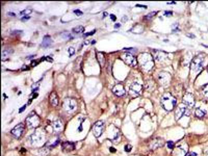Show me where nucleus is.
Wrapping results in <instances>:
<instances>
[{
    "mask_svg": "<svg viewBox=\"0 0 208 156\" xmlns=\"http://www.w3.org/2000/svg\"><path fill=\"white\" fill-rule=\"evenodd\" d=\"M176 98L169 92L163 94L160 99V103L163 108L168 111L174 109L176 106Z\"/></svg>",
    "mask_w": 208,
    "mask_h": 156,
    "instance_id": "1",
    "label": "nucleus"
},
{
    "mask_svg": "<svg viewBox=\"0 0 208 156\" xmlns=\"http://www.w3.org/2000/svg\"><path fill=\"white\" fill-rule=\"evenodd\" d=\"M138 62L142 69L146 71H149L154 65L153 58L151 55L148 53H142L139 57Z\"/></svg>",
    "mask_w": 208,
    "mask_h": 156,
    "instance_id": "2",
    "label": "nucleus"
},
{
    "mask_svg": "<svg viewBox=\"0 0 208 156\" xmlns=\"http://www.w3.org/2000/svg\"><path fill=\"white\" fill-rule=\"evenodd\" d=\"M77 107V101L73 98H66L62 103V108L68 113H72L76 111Z\"/></svg>",
    "mask_w": 208,
    "mask_h": 156,
    "instance_id": "3",
    "label": "nucleus"
},
{
    "mask_svg": "<svg viewBox=\"0 0 208 156\" xmlns=\"http://www.w3.org/2000/svg\"><path fill=\"white\" fill-rule=\"evenodd\" d=\"M26 122L29 128H37L40 124V118L35 112L33 111L27 117Z\"/></svg>",
    "mask_w": 208,
    "mask_h": 156,
    "instance_id": "4",
    "label": "nucleus"
},
{
    "mask_svg": "<svg viewBox=\"0 0 208 156\" xmlns=\"http://www.w3.org/2000/svg\"><path fill=\"white\" fill-rule=\"evenodd\" d=\"M105 130V122L102 120H99L94 123L92 128V132L94 136L99 138L103 134Z\"/></svg>",
    "mask_w": 208,
    "mask_h": 156,
    "instance_id": "5",
    "label": "nucleus"
},
{
    "mask_svg": "<svg viewBox=\"0 0 208 156\" xmlns=\"http://www.w3.org/2000/svg\"><path fill=\"white\" fill-rule=\"evenodd\" d=\"M45 135L43 134V131H35L31 136V142L32 144L40 145L44 141Z\"/></svg>",
    "mask_w": 208,
    "mask_h": 156,
    "instance_id": "6",
    "label": "nucleus"
},
{
    "mask_svg": "<svg viewBox=\"0 0 208 156\" xmlns=\"http://www.w3.org/2000/svg\"><path fill=\"white\" fill-rule=\"evenodd\" d=\"M121 58L124 62L130 66H135L137 65L136 58L131 53H125L121 56Z\"/></svg>",
    "mask_w": 208,
    "mask_h": 156,
    "instance_id": "7",
    "label": "nucleus"
},
{
    "mask_svg": "<svg viewBox=\"0 0 208 156\" xmlns=\"http://www.w3.org/2000/svg\"><path fill=\"white\" fill-rule=\"evenodd\" d=\"M158 80L161 85L166 86L169 84L171 80V74L166 71L161 72L158 76Z\"/></svg>",
    "mask_w": 208,
    "mask_h": 156,
    "instance_id": "8",
    "label": "nucleus"
},
{
    "mask_svg": "<svg viewBox=\"0 0 208 156\" xmlns=\"http://www.w3.org/2000/svg\"><path fill=\"white\" fill-rule=\"evenodd\" d=\"M25 127L23 123H20L16 125L13 129L11 130V134L17 138H19L23 135V133L25 131Z\"/></svg>",
    "mask_w": 208,
    "mask_h": 156,
    "instance_id": "9",
    "label": "nucleus"
},
{
    "mask_svg": "<svg viewBox=\"0 0 208 156\" xmlns=\"http://www.w3.org/2000/svg\"><path fill=\"white\" fill-rule=\"evenodd\" d=\"M203 59L200 56H197L192 60V68L196 72L200 71L202 68Z\"/></svg>",
    "mask_w": 208,
    "mask_h": 156,
    "instance_id": "10",
    "label": "nucleus"
},
{
    "mask_svg": "<svg viewBox=\"0 0 208 156\" xmlns=\"http://www.w3.org/2000/svg\"><path fill=\"white\" fill-rule=\"evenodd\" d=\"M183 103L190 107H193L195 104L194 96L192 93H187L183 97Z\"/></svg>",
    "mask_w": 208,
    "mask_h": 156,
    "instance_id": "11",
    "label": "nucleus"
},
{
    "mask_svg": "<svg viewBox=\"0 0 208 156\" xmlns=\"http://www.w3.org/2000/svg\"><path fill=\"white\" fill-rule=\"evenodd\" d=\"M143 87L139 83L134 82L130 87V94L133 96H138L142 92Z\"/></svg>",
    "mask_w": 208,
    "mask_h": 156,
    "instance_id": "12",
    "label": "nucleus"
},
{
    "mask_svg": "<svg viewBox=\"0 0 208 156\" xmlns=\"http://www.w3.org/2000/svg\"><path fill=\"white\" fill-rule=\"evenodd\" d=\"M113 93L117 96H123L126 94V91L124 85L121 84H117L114 85L112 89Z\"/></svg>",
    "mask_w": 208,
    "mask_h": 156,
    "instance_id": "13",
    "label": "nucleus"
},
{
    "mask_svg": "<svg viewBox=\"0 0 208 156\" xmlns=\"http://www.w3.org/2000/svg\"><path fill=\"white\" fill-rule=\"evenodd\" d=\"M62 149L65 152H70L76 149V146L73 143L65 142L62 144Z\"/></svg>",
    "mask_w": 208,
    "mask_h": 156,
    "instance_id": "14",
    "label": "nucleus"
},
{
    "mask_svg": "<svg viewBox=\"0 0 208 156\" xmlns=\"http://www.w3.org/2000/svg\"><path fill=\"white\" fill-rule=\"evenodd\" d=\"M186 112V108L185 107L180 106H178L176 108V110L174 113V117L175 120L177 121L180 119H181V118L183 117V115H184L185 113Z\"/></svg>",
    "mask_w": 208,
    "mask_h": 156,
    "instance_id": "15",
    "label": "nucleus"
},
{
    "mask_svg": "<svg viewBox=\"0 0 208 156\" xmlns=\"http://www.w3.org/2000/svg\"><path fill=\"white\" fill-rule=\"evenodd\" d=\"M50 102L53 107H56L59 104V98L57 93L53 91L50 93Z\"/></svg>",
    "mask_w": 208,
    "mask_h": 156,
    "instance_id": "16",
    "label": "nucleus"
},
{
    "mask_svg": "<svg viewBox=\"0 0 208 156\" xmlns=\"http://www.w3.org/2000/svg\"><path fill=\"white\" fill-rule=\"evenodd\" d=\"M53 131L55 133H60L63 130V125L62 121L60 120H57L56 121L53 122L52 124Z\"/></svg>",
    "mask_w": 208,
    "mask_h": 156,
    "instance_id": "17",
    "label": "nucleus"
},
{
    "mask_svg": "<svg viewBox=\"0 0 208 156\" xmlns=\"http://www.w3.org/2000/svg\"><path fill=\"white\" fill-rule=\"evenodd\" d=\"M53 43V40L51 39V37L47 35L44 37L43 41L42 42V46L43 48H46L50 46V45Z\"/></svg>",
    "mask_w": 208,
    "mask_h": 156,
    "instance_id": "18",
    "label": "nucleus"
},
{
    "mask_svg": "<svg viewBox=\"0 0 208 156\" xmlns=\"http://www.w3.org/2000/svg\"><path fill=\"white\" fill-rule=\"evenodd\" d=\"M96 57L97 59V60L99 62V64L100 65L101 67L103 68L105 66V56L104 55L103 53L101 52H98L96 54Z\"/></svg>",
    "mask_w": 208,
    "mask_h": 156,
    "instance_id": "19",
    "label": "nucleus"
},
{
    "mask_svg": "<svg viewBox=\"0 0 208 156\" xmlns=\"http://www.w3.org/2000/svg\"><path fill=\"white\" fill-rule=\"evenodd\" d=\"M163 145H164V140H163V139L162 140L155 139V141L153 143L152 147L153 149H155L159 147L163 146Z\"/></svg>",
    "mask_w": 208,
    "mask_h": 156,
    "instance_id": "20",
    "label": "nucleus"
},
{
    "mask_svg": "<svg viewBox=\"0 0 208 156\" xmlns=\"http://www.w3.org/2000/svg\"><path fill=\"white\" fill-rule=\"evenodd\" d=\"M195 116L198 118H202L206 115V112L204 110H202L200 108H198L195 110Z\"/></svg>",
    "mask_w": 208,
    "mask_h": 156,
    "instance_id": "21",
    "label": "nucleus"
},
{
    "mask_svg": "<svg viewBox=\"0 0 208 156\" xmlns=\"http://www.w3.org/2000/svg\"><path fill=\"white\" fill-rule=\"evenodd\" d=\"M84 27L82 26H78L74 28L72 31L76 33H82L84 31Z\"/></svg>",
    "mask_w": 208,
    "mask_h": 156,
    "instance_id": "22",
    "label": "nucleus"
},
{
    "mask_svg": "<svg viewBox=\"0 0 208 156\" xmlns=\"http://www.w3.org/2000/svg\"><path fill=\"white\" fill-rule=\"evenodd\" d=\"M11 53H12V51L10 50H4L2 51V60L3 61H4V60H6L7 59Z\"/></svg>",
    "mask_w": 208,
    "mask_h": 156,
    "instance_id": "23",
    "label": "nucleus"
},
{
    "mask_svg": "<svg viewBox=\"0 0 208 156\" xmlns=\"http://www.w3.org/2000/svg\"><path fill=\"white\" fill-rule=\"evenodd\" d=\"M202 93L204 96L208 98V84L204 85L202 87Z\"/></svg>",
    "mask_w": 208,
    "mask_h": 156,
    "instance_id": "24",
    "label": "nucleus"
},
{
    "mask_svg": "<svg viewBox=\"0 0 208 156\" xmlns=\"http://www.w3.org/2000/svg\"><path fill=\"white\" fill-rule=\"evenodd\" d=\"M32 10L31 9H26L20 12L21 15H25V16H28V15H30L32 13Z\"/></svg>",
    "mask_w": 208,
    "mask_h": 156,
    "instance_id": "25",
    "label": "nucleus"
},
{
    "mask_svg": "<svg viewBox=\"0 0 208 156\" xmlns=\"http://www.w3.org/2000/svg\"><path fill=\"white\" fill-rule=\"evenodd\" d=\"M68 53L69 56L71 57L75 54V49L73 47H70L68 49Z\"/></svg>",
    "mask_w": 208,
    "mask_h": 156,
    "instance_id": "26",
    "label": "nucleus"
},
{
    "mask_svg": "<svg viewBox=\"0 0 208 156\" xmlns=\"http://www.w3.org/2000/svg\"><path fill=\"white\" fill-rule=\"evenodd\" d=\"M132 149V146L130 144L126 145L124 147V150L126 152H129L131 151V150Z\"/></svg>",
    "mask_w": 208,
    "mask_h": 156,
    "instance_id": "27",
    "label": "nucleus"
},
{
    "mask_svg": "<svg viewBox=\"0 0 208 156\" xmlns=\"http://www.w3.org/2000/svg\"><path fill=\"white\" fill-rule=\"evenodd\" d=\"M167 146L169 149H173L174 147V143L172 141H168L167 142Z\"/></svg>",
    "mask_w": 208,
    "mask_h": 156,
    "instance_id": "28",
    "label": "nucleus"
},
{
    "mask_svg": "<svg viewBox=\"0 0 208 156\" xmlns=\"http://www.w3.org/2000/svg\"><path fill=\"white\" fill-rule=\"evenodd\" d=\"M157 14V12H152L150 13H149L146 16V17L148 19H150L153 17V16L155 15V14Z\"/></svg>",
    "mask_w": 208,
    "mask_h": 156,
    "instance_id": "29",
    "label": "nucleus"
},
{
    "mask_svg": "<svg viewBox=\"0 0 208 156\" xmlns=\"http://www.w3.org/2000/svg\"><path fill=\"white\" fill-rule=\"evenodd\" d=\"M73 12L78 16H81V15H82L83 14V12H82L81 11H80V9H76V10H75V11H73Z\"/></svg>",
    "mask_w": 208,
    "mask_h": 156,
    "instance_id": "30",
    "label": "nucleus"
},
{
    "mask_svg": "<svg viewBox=\"0 0 208 156\" xmlns=\"http://www.w3.org/2000/svg\"><path fill=\"white\" fill-rule=\"evenodd\" d=\"M95 30H93V31H90V32H87V33H85L84 35L85 37H87V36H89V35H94V33H95Z\"/></svg>",
    "mask_w": 208,
    "mask_h": 156,
    "instance_id": "31",
    "label": "nucleus"
},
{
    "mask_svg": "<svg viewBox=\"0 0 208 156\" xmlns=\"http://www.w3.org/2000/svg\"><path fill=\"white\" fill-rule=\"evenodd\" d=\"M30 17L29 16H25L23 17L21 19V20L23 21H28L29 19H30Z\"/></svg>",
    "mask_w": 208,
    "mask_h": 156,
    "instance_id": "32",
    "label": "nucleus"
},
{
    "mask_svg": "<svg viewBox=\"0 0 208 156\" xmlns=\"http://www.w3.org/2000/svg\"><path fill=\"white\" fill-rule=\"evenodd\" d=\"M185 156H197V154H196L194 152H191L187 154Z\"/></svg>",
    "mask_w": 208,
    "mask_h": 156,
    "instance_id": "33",
    "label": "nucleus"
},
{
    "mask_svg": "<svg viewBox=\"0 0 208 156\" xmlns=\"http://www.w3.org/2000/svg\"><path fill=\"white\" fill-rule=\"evenodd\" d=\"M110 18H111V19L112 21H115L116 20V19H117L116 16H115L114 14H110Z\"/></svg>",
    "mask_w": 208,
    "mask_h": 156,
    "instance_id": "34",
    "label": "nucleus"
},
{
    "mask_svg": "<svg viewBox=\"0 0 208 156\" xmlns=\"http://www.w3.org/2000/svg\"><path fill=\"white\" fill-rule=\"evenodd\" d=\"M172 12L171 11H165V16H170V15H172Z\"/></svg>",
    "mask_w": 208,
    "mask_h": 156,
    "instance_id": "35",
    "label": "nucleus"
},
{
    "mask_svg": "<svg viewBox=\"0 0 208 156\" xmlns=\"http://www.w3.org/2000/svg\"><path fill=\"white\" fill-rule=\"evenodd\" d=\"M26 108V105L23 106V107H22L21 108L19 109V113H21L23 112L24 110H25Z\"/></svg>",
    "mask_w": 208,
    "mask_h": 156,
    "instance_id": "36",
    "label": "nucleus"
},
{
    "mask_svg": "<svg viewBox=\"0 0 208 156\" xmlns=\"http://www.w3.org/2000/svg\"><path fill=\"white\" fill-rule=\"evenodd\" d=\"M37 64H38V63H37L36 60H33V61L31 62V65H32V66H35Z\"/></svg>",
    "mask_w": 208,
    "mask_h": 156,
    "instance_id": "37",
    "label": "nucleus"
},
{
    "mask_svg": "<svg viewBox=\"0 0 208 156\" xmlns=\"http://www.w3.org/2000/svg\"><path fill=\"white\" fill-rule=\"evenodd\" d=\"M46 60H47L48 62H53V60L52 58L49 57V56H47L45 58Z\"/></svg>",
    "mask_w": 208,
    "mask_h": 156,
    "instance_id": "38",
    "label": "nucleus"
},
{
    "mask_svg": "<svg viewBox=\"0 0 208 156\" xmlns=\"http://www.w3.org/2000/svg\"><path fill=\"white\" fill-rule=\"evenodd\" d=\"M114 28H116V29H118V28H119L121 27V24L119 23H116V24L114 25Z\"/></svg>",
    "mask_w": 208,
    "mask_h": 156,
    "instance_id": "39",
    "label": "nucleus"
},
{
    "mask_svg": "<svg viewBox=\"0 0 208 156\" xmlns=\"http://www.w3.org/2000/svg\"><path fill=\"white\" fill-rule=\"evenodd\" d=\"M110 151L111 152H114L116 151V150L114 149V147H110Z\"/></svg>",
    "mask_w": 208,
    "mask_h": 156,
    "instance_id": "40",
    "label": "nucleus"
},
{
    "mask_svg": "<svg viewBox=\"0 0 208 156\" xmlns=\"http://www.w3.org/2000/svg\"><path fill=\"white\" fill-rule=\"evenodd\" d=\"M8 14H9V16H16V15H15V13H11V12H9V13H8Z\"/></svg>",
    "mask_w": 208,
    "mask_h": 156,
    "instance_id": "41",
    "label": "nucleus"
},
{
    "mask_svg": "<svg viewBox=\"0 0 208 156\" xmlns=\"http://www.w3.org/2000/svg\"><path fill=\"white\" fill-rule=\"evenodd\" d=\"M21 31H18V30H16V31H14L12 33L14 34V33L16 34V33H21Z\"/></svg>",
    "mask_w": 208,
    "mask_h": 156,
    "instance_id": "42",
    "label": "nucleus"
},
{
    "mask_svg": "<svg viewBox=\"0 0 208 156\" xmlns=\"http://www.w3.org/2000/svg\"><path fill=\"white\" fill-rule=\"evenodd\" d=\"M103 15H104V17H106V16L108 15V13L107 12H104V13H103Z\"/></svg>",
    "mask_w": 208,
    "mask_h": 156,
    "instance_id": "43",
    "label": "nucleus"
},
{
    "mask_svg": "<svg viewBox=\"0 0 208 156\" xmlns=\"http://www.w3.org/2000/svg\"><path fill=\"white\" fill-rule=\"evenodd\" d=\"M89 41L88 40V41H86L85 42H84V44H85V45H88L89 44Z\"/></svg>",
    "mask_w": 208,
    "mask_h": 156,
    "instance_id": "44",
    "label": "nucleus"
},
{
    "mask_svg": "<svg viewBox=\"0 0 208 156\" xmlns=\"http://www.w3.org/2000/svg\"><path fill=\"white\" fill-rule=\"evenodd\" d=\"M95 43H96V41L95 40H93L91 42L92 44H94Z\"/></svg>",
    "mask_w": 208,
    "mask_h": 156,
    "instance_id": "45",
    "label": "nucleus"
},
{
    "mask_svg": "<svg viewBox=\"0 0 208 156\" xmlns=\"http://www.w3.org/2000/svg\"><path fill=\"white\" fill-rule=\"evenodd\" d=\"M207 156H208V152H207Z\"/></svg>",
    "mask_w": 208,
    "mask_h": 156,
    "instance_id": "46",
    "label": "nucleus"
},
{
    "mask_svg": "<svg viewBox=\"0 0 208 156\" xmlns=\"http://www.w3.org/2000/svg\"></svg>",
    "mask_w": 208,
    "mask_h": 156,
    "instance_id": "47",
    "label": "nucleus"
}]
</instances>
